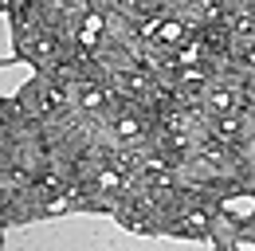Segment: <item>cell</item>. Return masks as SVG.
<instances>
[{
    "mask_svg": "<svg viewBox=\"0 0 255 251\" xmlns=\"http://www.w3.org/2000/svg\"><path fill=\"white\" fill-rule=\"evenodd\" d=\"M141 129H145V126H141L137 114H122V118H118V133H122V137H141Z\"/></svg>",
    "mask_w": 255,
    "mask_h": 251,
    "instance_id": "277c9868",
    "label": "cell"
},
{
    "mask_svg": "<svg viewBox=\"0 0 255 251\" xmlns=\"http://www.w3.org/2000/svg\"><path fill=\"white\" fill-rule=\"evenodd\" d=\"M126 224L133 228V232H141V228H145V220H141V212H129V216H126Z\"/></svg>",
    "mask_w": 255,
    "mask_h": 251,
    "instance_id": "7c38bea8",
    "label": "cell"
},
{
    "mask_svg": "<svg viewBox=\"0 0 255 251\" xmlns=\"http://www.w3.org/2000/svg\"><path fill=\"white\" fill-rule=\"evenodd\" d=\"M98 31H102V20H98V16H87V20H83V31H79V43H83V47L98 43Z\"/></svg>",
    "mask_w": 255,
    "mask_h": 251,
    "instance_id": "3957f363",
    "label": "cell"
},
{
    "mask_svg": "<svg viewBox=\"0 0 255 251\" xmlns=\"http://www.w3.org/2000/svg\"><path fill=\"white\" fill-rule=\"evenodd\" d=\"M204 47H208V51H224V47H228V31H224L220 24L208 28V31H204Z\"/></svg>",
    "mask_w": 255,
    "mask_h": 251,
    "instance_id": "8992f818",
    "label": "cell"
},
{
    "mask_svg": "<svg viewBox=\"0 0 255 251\" xmlns=\"http://www.w3.org/2000/svg\"><path fill=\"white\" fill-rule=\"evenodd\" d=\"M102 102H106V94L98 91V87H87V91H83V106H87V110H98Z\"/></svg>",
    "mask_w": 255,
    "mask_h": 251,
    "instance_id": "52a82bcc",
    "label": "cell"
},
{
    "mask_svg": "<svg viewBox=\"0 0 255 251\" xmlns=\"http://www.w3.org/2000/svg\"><path fill=\"white\" fill-rule=\"evenodd\" d=\"M236 35H252V16H240L236 20Z\"/></svg>",
    "mask_w": 255,
    "mask_h": 251,
    "instance_id": "30bf717a",
    "label": "cell"
},
{
    "mask_svg": "<svg viewBox=\"0 0 255 251\" xmlns=\"http://www.w3.org/2000/svg\"><path fill=\"white\" fill-rule=\"evenodd\" d=\"M59 51V35L55 31H35L32 35V55L35 59H51Z\"/></svg>",
    "mask_w": 255,
    "mask_h": 251,
    "instance_id": "7a4b0ae2",
    "label": "cell"
},
{
    "mask_svg": "<svg viewBox=\"0 0 255 251\" xmlns=\"http://www.w3.org/2000/svg\"><path fill=\"white\" fill-rule=\"evenodd\" d=\"M181 35H185V28H181L177 20H165V24L157 28V39H161V43H181Z\"/></svg>",
    "mask_w": 255,
    "mask_h": 251,
    "instance_id": "5b68a950",
    "label": "cell"
},
{
    "mask_svg": "<svg viewBox=\"0 0 255 251\" xmlns=\"http://www.w3.org/2000/svg\"><path fill=\"white\" fill-rule=\"evenodd\" d=\"M118 91L129 94V98H145V94H149V79L137 75V71H122V75H118Z\"/></svg>",
    "mask_w": 255,
    "mask_h": 251,
    "instance_id": "6da1fadb",
    "label": "cell"
},
{
    "mask_svg": "<svg viewBox=\"0 0 255 251\" xmlns=\"http://www.w3.org/2000/svg\"><path fill=\"white\" fill-rule=\"evenodd\" d=\"M220 133H224V137H236V133H240V122H236V118H224V122H220Z\"/></svg>",
    "mask_w": 255,
    "mask_h": 251,
    "instance_id": "9c48e42d",
    "label": "cell"
},
{
    "mask_svg": "<svg viewBox=\"0 0 255 251\" xmlns=\"http://www.w3.org/2000/svg\"><path fill=\"white\" fill-rule=\"evenodd\" d=\"M98 185H102V188H118V173H102Z\"/></svg>",
    "mask_w": 255,
    "mask_h": 251,
    "instance_id": "8fae6325",
    "label": "cell"
},
{
    "mask_svg": "<svg viewBox=\"0 0 255 251\" xmlns=\"http://www.w3.org/2000/svg\"><path fill=\"white\" fill-rule=\"evenodd\" d=\"M232 106H236V98H232V94H228V91H220V94H212V110H216V114H228V110H232Z\"/></svg>",
    "mask_w": 255,
    "mask_h": 251,
    "instance_id": "ba28073f",
    "label": "cell"
}]
</instances>
